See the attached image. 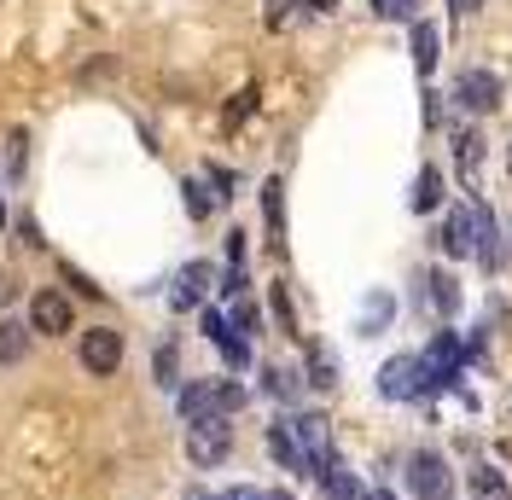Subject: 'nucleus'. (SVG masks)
<instances>
[{"instance_id":"obj_1","label":"nucleus","mask_w":512,"mask_h":500,"mask_svg":"<svg viewBox=\"0 0 512 500\" xmlns=\"http://www.w3.org/2000/svg\"><path fill=\"white\" fill-rule=\"evenodd\" d=\"M239 407H245V390L233 378H198V384L181 390V419L187 425H198V419H227Z\"/></svg>"},{"instance_id":"obj_2","label":"nucleus","mask_w":512,"mask_h":500,"mask_svg":"<svg viewBox=\"0 0 512 500\" xmlns=\"http://www.w3.org/2000/svg\"><path fill=\"white\" fill-rule=\"evenodd\" d=\"M187 454L192 466H222L227 454H233V431H227V419H198V425H187Z\"/></svg>"},{"instance_id":"obj_3","label":"nucleus","mask_w":512,"mask_h":500,"mask_svg":"<svg viewBox=\"0 0 512 500\" xmlns=\"http://www.w3.org/2000/svg\"><path fill=\"white\" fill-rule=\"evenodd\" d=\"M379 396H390V402H414V396H425V355H396V361H384Z\"/></svg>"},{"instance_id":"obj_4","label":"nucleus","mask_w":512,"mask_h":500,"mask_svg":"<svg viewBox=\"0 0 512 500\" xmlns=\"http://www.w3.org/2000/svg\"><path fill=\"white\" fill-rule=\"evenodd\" d=\"M454 105L489 117V111L501 105V76H495V70H460V76H454Z\"/></svg>"},{"instance_id":"obj_5","label":"nucleus","mask_w":512,"mask_h":500,"mask_svg":"<svg viewBox=\"0 0 512 500\" xmlns=\"http://www.w3.org/2000/svg\"><path fill=\"white\" fill-rule=\"evenodd\" d=\"M82 367L94 378H111L123 367V332H111V326H88L82 332Z\"/></svg>"},{"instance_id":"obj_6","label":"nucleus","mask_w":512,"mask_h":500,"mask_svg":"<svg viewBox=\"0 0 512 500\" xmlns=\"http://www.w3.org/2000/svg\"><path fill=\"white\" fill-rule=\"evenodd\" d=\"M408 489H414V500H448L454 495V477H448L443 454H414V460H408Z\"/></svg>"},{"instance_id":"obj_7","label":"nucleus","mask_w":512,"mask_h":500,"mask_svg":"<svg viewBox=\"0 0 512 500\" xmlns=\"http://www.w3.org/2000/svg\"><path fill=\"white\" fill-rule=\"evenodd\" d=\"M291 431H297V448H303V460H309V477H326V471H332L326 419H320V413H303V419H291Z\"/></svg>"},{"instance_id":"obj_8","label":"nucleus","mask_w":512,"mask_h":500,"mask_svg":"<svg viewBox=\"0 0 512 500\" xmlns=\"http://www.w3.org/2000/svg\"><path fill=\"white\" fill-rule=\"evenodd\" d=\"M30 332H41V338H64L70 332V303L59 291H35L30 297Z\"/></svg>"},{"instance_id":"obj_9","label":"nucleus","mask_w":512,"mask_h":500,"mask_svg":"<svg viewBox=\"0 0 512 500\" xmlns=\"http://www.w3.org/2000/svg\"><path fill=\"white\" fill-rule=\"evenodd\" d=\"M472 227H478V216H472V204H454L443 221V233H437V245H443V256H472Z\"/></svg>"},{"instance_id":"obj_10","label":"nucleus","mask_w":512,"mask_h":500,"mask_svg":"<svg viewBox=\"0 0 512 500\" xmlns=\"http://www.w3.org/2000/svg\"><path fill=\"white\" fill-rule=\"evenodd\" d=\"M210 280H216V268H210V262H187V268H181V280H175V291H169L175 314L192 309V303H198V297L210 291Z\"/></svg>"},{"instance_id":"obj_11","label":"nucleus","mask_w":512,"mask_h":500,"mask_svg":"<svg viewBox=\"0 0 512 500\" xmlns=\"http://www.w3.org/2000/svg\"><path fill=\"white\" fill-rule=\"evenodd\" d=\"M262 221H268V239L286 245V181H280V175L262 187Z\"/></svg>"},{"instance_id":"obj_12","label":"nucleus","mask_w":512,"mask_h":500,"mask_svg":"<svg viewBox=\"0 0 512 500\" xmlns=\"http://www.w3.org/2000/svg\"><path fill=\"white\" fill-rule=\"evenodd\" d=\"M268 454H274L286 471H303V477H309V460H303V448H297V431H291V425H268Z\"/></svg>"},{"instance_id":"obj_13","label":"nucleus","mask_w":512,"mask_h":500,"mask_svg":"<svg viewBox=\"0 0 512 500\" xmlns=\"http://www.w3.org/2000/svg\"><path fill=\"white\" fill-rule=\"evenodd\" d=\"M472 216H478V256H483V268H501V262H507V250H501V233H495L489 204H472Z\"/></svg>"},{"instance_id":"obj_14","label":"nucleus","mask_w":512,"mask_h":500,"mask_svg":"<svg viewBox=\"0 0 512 500\" xmlns=\"http://www.w3.org/2000/svg\"><path fill=\"white\" fill-rule=\"evenodd\" d=\"M30 326L24 320H0V367H18L24 355H30Z\"/></svg>"},{"instance_id":"obj_15","label":"nucleus","mask_w":512,"mask_h":500,"mask_svg":"<svg viewBox=\"0 0 512 500\" xmlns=\"http://www.w3.org/2000/svg\"><path fill=\"white\" fill-rule=\"evenodd\" d=\"M437 59H443V35L431 30L425 18H414V64H419V76H431Z\"/></svg>"},{"instance_id":"obj_16","label":"nucleus","mask_w":512,"mask_h":500,"mask_svg":"<svg viewBox=\"0 0 512 500\" xmlns=\"http://www.w3.org/2000/svg\"><path fill=\"white\" fill-rule=\"evenodd\" d=\"M472 500H512V483L495 466H472Z\"/></svg>"},{"instance_id":"obj_17","label":"nucleus","mask_w":512,"mask_h":500,"mask_svg":"<svg viewBox=\"0 0 512 500\" xmlns=\"http://www.w3.org/2000/svg\"><path fill=\"white\" fill-rule=\"evenodd\" d=\"M454 163H460V175H466V181L478 175V163H483V134H478V128L454 134Z\"/></svg>"},{"instance_id":"obj_18","label":"nucleus","mask_w":512,"mask_h":500,"mask_svg":"<svg viewBox=\"0 0 512 500\" xmlns=\"http://www.w3.org/2000/svg\"><path fill=\"white\" fill-rule=\"evenodd\" d=\"M425 285H431V303H437V314H460V285H454V274H425Z\"/></svg>"},{"instance_id":"obj_19","label":"nucleus","mask_w":512,"mask_h":500,"mask_svg":"<svg viewBox=\"0 0 512 500\" xmlns=\"http://www.w3.org/2000/svg\"><path fill=\"white\" fill-rule=\"evenodd\" d=\"M408 204H414L419 216H425V210H437V204H443V175H437V169H419L414 198H408Z\"/></svg>"},{"instance_id":"obj_20","label":"nucleus","mask_w":512,"mask_h":500,"mask_svg":"<svg viewBox=\"0 0 512 500\" xmlns=\"http://www.w3.org/2000/svg\"><path fill=\"white\" fill-rule=\"evenodd\" d=\"M309 384H315V390H332V384H338V361L315 344H309Z\"/></svg>"},{"instance_id":"obj_21","label":"nucleus","mask_w":512,"mask_h":500,"mask_svg":"<svg viewBox=\"0 0 512 500\" xmlns=\"http://www.w3.org/2000/svg\"><path fill=\"white\" fill-rule=\"evenodd\" d=\"M268 396H280V402H297L303 396V384H297V373H286V367H268Z\"/></svg>"},{"instance_id":"obj_22","label":"nucleus","mask_w":512,"mask_h":500,"mask_svg":"<svg viewBox=\"0 0 512 500\" xmlns=\"http://www.w3.org/2000/svg\"><path fill=\"white\" fill-rule=\"evenodd\" d=\"M326 500H361V489H355V477L350 471H326Z\"/></svg>"},{"instance_id":"obj_23","label":"nucleus","mask_w":512,"mask_h":500,"mask_svg":"<svg viewBox=\"0 0 512 500\" xmlns=\"http://www.w3.org/2000/svg\"><path fill=\"white\" fill-rule=\"evenodd\" d=\"M216 349L227 355V367H245V361H251V349H245V338H233V326L216 338Z\"/></svg>"},{"instance_id":"obj_24","label":"nucleus","mask_w":512,"mask_h":500,"mask_svg":"<svg viewBox=\"0 0 512 500\" xmlns=\"http://www.w3.org/2000/svg\"><path fill=\"white\" fill-rule=\"evenodd\" d=\"M210 204H216V198H210V192L198 187V181H187V210H192V221H204V216H210Z\"/></svg>"},{"instance_id":"obj_25","label":"nucleus","mask_w":512,"mask_h":500,"mask_svg":"<svg viewBox=\"0 0 512 500\" xmlns=\"http://www.w3.org/2000/svg\"><path fill=\"white\" fill-rule=\"evenodd\" d=\"M297 6H303V0H268V30H286Z\"/></svg>"},{"instance_id":"obj_26","label":"nucleus","mask_w":512,"mask_h":500,"mask_svg":"<svg viewBox=\"0 0 512 500\" xmlns=\"http://www.w3.org/2000/svg\"><path fill=\"white\" fill-rule=\"evenodd\" d=\"M390 320V297H373L367 303V320H361V332H373V326H384Z\"/></svg>"},{"instance_id":"obj_27","label":"nucleus","mask_w":512,"mask_h":500,"mask_svg":"<svg viewBox=\"0 0 512 500\" xmlns=\"http://www.w3.org/2000/svg\"><path fill=\"white\" fill-rule=\"evenodd\" d=\"M158 384H169V390H175V344L158 349Z\"/></svg>"},{"instance_id":"obj_28","label":"nucleus","mask_w":512,"mask_h":500,"mask_svg":"<svg viewBox=\"0 0 512 500\" xmlns=\"http://www.w3.org/2000/svg\"><path fill=\"white\" fill-rule=\"evenodd\" d=\"M210 187H216V198H227V192H233V175H227L222 163H210Z\"/></svg>"},{"instance_id":"obj_29","label":"nucleus","mask_w":512,"mask_h":500,"mask_svg":"<svg viewBox=\"0 0 512 500\" xmlns=\"http://www.w3.org/2000/svg\"><path fill=\"white\" fill-rule=\"evenodd\" d=\"M251 88H245V94H239V99H233V111H227V123H239V117H251Z\"/></svg>"},{"instance_id":"obj_30","label":"nucleus","mask_w":512,"mask_h":500,"mask_svg":"<svg viewBox=\"0 0 512 500\" xmlns=\"http://www.w3.org/2000/svg\"><path fill=\"white\" fill-rule=\"evenodd\" d=\"M233 326H245V332H256V309H251V303H239V309H233Z\"/></svg>"},{"instance_id":"obj_31","label":"nucleus","mask_w":512,"mask_h":500,"mask_svg":"<svg viewBox=\"0 0 512 500\" xmlns=\"http://www.w3.org/2000/svg\"><path fill=\"white\" fill-rule=\"evenodd\" d=\"M198 500H262L256 489H227V495H198Z\"/></svg>"},{"instance_id":"obj_32","label":"nucleus","mask_w":512,"mask_h":500,"mask_svg":"<svg viewBox=\"0 0 512 500\" xmlns=\"http://www.w3.org/2000/svg\"><path fill=\"white\" fill-rule=\"evenodd\" d=\"M0 303H12V274H0Z\"/></svg>"},{"instance_id":"obj_33","label":"nucleus","mask_w":512,"mask_h":500,"mask_svg":"<svg viewBox=\"0 0 512 500\" xmlns=\"http://www.w3.org/2000/svg\"><path fill=\"white\" fill-rule=\"evenodd\" d=\"M303 6H309V12H332V6H338V0H303Z\"/></svg>"},{"instance_id":"obj_34","label":"nucleus","mask_w":512,"mask_h":500,"mask_svg":"<svg viewBox=\"0 0 512 500\" xmlns=\"http://www.w3.org/2000/svg\"><path fill=\"white\" fill-rule=\"evenodd\" d=\"M361 500H396V495H384V489H373V495H361Z\"/></svg>"},{"instance_id":"obj_35","label":"nucleus","mask_w":512,"mask_h":500,"mask_svg":"<svg viewBox=\"0 0 512 500\" xmlns=\"http://www.w3.org/2000/svg\"><path fill=\"white\" fill-rule=\"evenodd\" d=\"M262 500H291V495H262Z\"/></svg>"},{"instance_id":"obj_36","label":"nucleus","mask_w":512,"mask_h":500,"mask_svg":"<svg viewBox=\"0 0 512 500\" xmlns=\"http://www.w3.org/2000/svg\"><path fill=\"white\" fill-rule=\"evenodd\" d=\"M507 175H512V146H507Z\"/></svg>"}]
</instances>
